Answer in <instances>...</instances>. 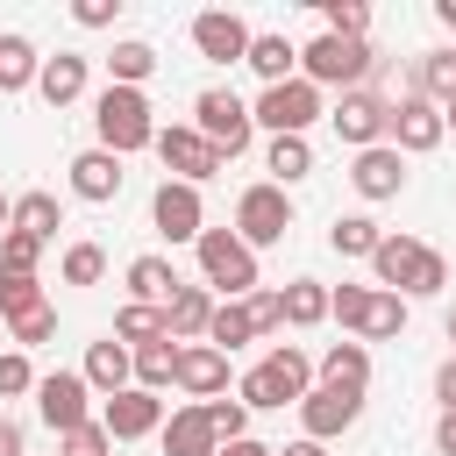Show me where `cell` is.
Instances as JSON below:
<instances>
[{
	"label": "cell",
	"instance_id": "53",
	"mask_svg": "<svg viewBox=\"0 0 456 456\" xmlns=\"http://www.w3.org/2000/svg\"><path fill=\"white\" fill-rule=\"evenodd\" d=\"M221 456H271V449H264V442H249V435H242V442H221Z\"/></svg>",
	"mask_w": 456,
	"mask_h": 456
},
{
	"label": "cell",
	"instance_id": "36",
	"mask_svg": "<svg viewBox=\"0 0 456 456\" xmlns=\"http://www.w3.org/2000/svg\"><path fill=\"white\" fill-rule=\"evenodd\" d=\"M321 36L370 43V7H363V0H321Z\"/></svg>",
	"mask_w": 456,
	"mask_h": 456
},
{
	"label": "cell",
	"instance_id": "41",
	"mask_svg": "<svg viewBox=\"0 0 456 456\" xmlns=\"http://www.w3.org/2000/svg\"><path fill=\"white\" fill-rule=\"evenodd\" d=\"M200 413H207V428H214L221 442H242V435H249V406H242V399H228V392H221V399H207Z\"/></svg>",
	"mask_w": 456,
	"mask_h": 456
},
{
	"label": "cell",
	"instance_id": "15",
	"mask_svg": "<svg viewBox=\"0 0 456 456\" xmlns=\"http://www.w3.org/2000/svg\"><path fill=\"white\" fill-rule=\"evenodd\" d=\"M356 413H363V392L314 385V392L299 399V435H306V442H335V435H349V428H356Z\"/></svg>",
	"mask_w": 456,
	"mask_h": 456
},
{
	"label": "cell",
	"instance_id": "9",
	"mask_svg": "<svg viewBox=\"0 0 456 456\" xmlns=\"http://www.w3.org/2000/svg\"><path fill=\"white\" fill-rule=\"evenodd\" d=\"M157 157H164V178H178V185H207V178H221L228 164L192 135V121H171V128H157V142H150Z\"/></svg>",
	"mask_w": 456,
	"mask_h": 456
},
{
	"label": "cell",
	"instance_id": "2",
	"mask_svg": "<svg viewBox=\"0 0 456 456\" xmlns=\"http://www.w3.org/2000/svg\"><path fill=\"white\" fill-rule=\"evenodd\" d=\"M93 135L107 157H135L157 142V114H150V93L135 86H100L93 93Z\"/></svg>",
	"mask_w": 456,
	"mask_h": 456
},
{
	"label": "cell",
	"instance_id": "1",
	"mask_svg": "<svg viewBox=\"0 0 456 456\" xmlns=\"http://www.w3.org/2000/svg\"><path fill=\"white\" fill-rule=\"evenodd\" d=\"M370 271H378V292H399V299H428L449 285V256L420 235H385L370 249Z\"/></svg>",
	"mask_w": 456,
	"mask_h": 456
},
{
	"label": "cell",
	"instance_id": "17",
	"mask_svg": "<svg viewBox=\"0 0 456 456\" xmlns=\"http://www.w3.org/2000/svg\"><path fill=\"white\" fill-rule=\"evenodd\" d=\"M178 392H185L192 406L221 399V392H228V356H221L214 342H178Z\"/></svg>",
	"mask_w": 456,
	"mask_h": 456
},
{
	"label": "cell",
	"instance_id": "13",
	"mask_svg": "<svg viewBox=\"0 0 456 456\" xmlns=\"http://www.w3.org/2000/svg\"><path fill=\"white\" fill-rule=\"evenodd\" d=\"M328 121H335V135H342L349 150H370V142H385V121H392V100H378L370 86H356V93H342V100L328 107Z\"/></svg>",
	"mask_w": 456,
	"mask_h": 456
},
{
	"label": "cell",
	"instance_id": "7",
	"mask_svg": "<svg viewBox=\"0 0 456 456\" xmlns=\"http://www.w3.org/2000/svg\"><path fill=\"white\" fill-rule=\"evenodd\" d=\"M321 114H328V107H321V86H306V78L264 86V93H256V107H249V121H256V128H271V135H306Z\"/></svg>",
	"mask_w": 456,
	"mask_h": 456
},
{
	"label": "cell",
	"instance_id": "38",
	"mask_svg": "<svg viewBox=\"0 0 456 456\" xmlns=\"http://www.w3.org/2000/svg\"><path fill=\"white\" fill-rule=\"evenodd\" d=\"M420 100H435V107H456V50H428L420 57V86H413Z\"/></svg>",
	"mask_w": 456,
	"mask_h": 456
},
{
	"label": "cell",
	"instance_id": "5",
	"mask_svg": "<svg viewBox=\"0 0 456 456\" xmlns=\"http://www.w3.org/2000/svg\"><path fill=\"white\" fill-rule=\"evenodd\" d=\"M200 278H207V292H228V299H242V292H256V249L235 235V228H200Z\"/></svg>",
	"mask_w": 456,
	"mask_h": 456
},
{
	"label": "cell",
	"instance_id": "56",
	"mask_svg": "<svg viewBox=\"0 0 456 456\" xmlns=\"http://www.w3.org/2000/svg\"><path fill=\"white\" fill-rule=\"evenodd\" d=\"M449 342H456V306H449Z\"/></svg>",
	"mask_w": 456,
	"mask_h": 456
},
{
	"label": "cell",
	"instance_id": "22",
	"mask_svg": "<svg viewBox=\"0 0 456 456\" xmlns=\"http://www.w3.org/2000/svg\"><path fill=\"white\" fill-rule=\"evenodd\" d=\"M264 86H285V78H299V43L292 36H278V28H264V36H249V57H242Z\"/></svg>",
	"mask_w": 456,
	"mask_h": 456
},
{
	"label": "cell",
	"instance_id": "42",
	"mask_svg": "<svg viewBox=\"0 0 456 456\" xmlns=\"http://www.w3.org/2000/svg\"><path fill=\"white\" fill-rule=\"evenodd\" d=\"M36 306H50V299H43V285H36V278H7V271H0V321H21V314H36Z\"/></svg>",
	"mask_w": 456,
	"mask_h": 456
},
{
	"label": "cell",
	"instance_id": "34",
	"mask_svg": "<svg viewBox=\"0 0 456 456\" xmlns=\"http://www.w3.org/2000/svg\"><path fill=\"white\" fill-rule=\"evenodd\" d=\"M378 242H385V228H378L370 214H342V221L328 228V249H335V256H363V264H370Z\"/></svg>",
	"mask_w": 456,
	"mask_h": 456
},
{
	"label": "cell",
	"instance_id": "49",
	"mask_svg": "<svg viewBox=\"0 0 456 456\" xmlns=\"http://www.w3.org/2000/svg\"><path fill=\"white\" fill-rule=\"evenodd\" d=\"M435 449H442V456H456V413H442V420H435Z\"/></svg>",
	"mask_w": 456,
	"mask_h": 456
},
{
	"label": "cell",
	"instance_id": "3",
	"mask_svg": "<svg viewBox=\"0 0 456 456\" xmlns=\"http://www.w3.org/2000/svg\"><path fill=\"white\" fill-rule=\"evenodd\" d=\"M314 392V363H306V349L299 342H278L264 363H249L242 370V385H235V399L249 406V413H271V406H299Z\"/></svg>",
	"mask_w": 456,
	"mask_h": 456
},
{
	"label": "cell",
	"instance_id": "12",
	"mask_svg": "<svg viewBox=\"0 0 456 456\" xmlns=\"http://www.w3.org/2000/svg\"><path fill=\"white\" fill-rule=\"evenodd\" d=\"M249 21L235 14V7H207V14H192V50L207 57V64H242L249 57Z\"/></svg>",
	"mask_w": 456,
	"mask_h": 456
},
{
	"label": "cell",
	"instance_id": "11",
	"mask_svg": "<svg viewBox=\"0 0 456 456\" xmlns=\"http://www.w3.org/2000/svg\"><path fill=\"white\" fill-rule=\"evenodd\" d=\"M442 107L435 100H420V93H406V100H392V121H385V142L399 150V157H428V150H442Z\"/></svg>",
	"mask_w": 456,
	"mask_h": 456
},
{
	"label": "cell",
	"instance_id": "46",
	"mask_svg": "<svg viewBox=\"0 0 456 456\" xmlns=\"http://www.w3.org/2000/svg\"><path fill=\"white\" fill-rule=\"evenodd\" d=\"M242 306H249V321H256V335H278V292H242Z\"/></svg>",
	"mask_w": 456,
	"mask_h": 456
},
{
	"label": "cell",
	"instance_id": "52",
	"mask_svg": "<svg viewBox=\"0 0 456 456\" xmlns=\"http://www.w3.org/2000/svg\"><path fill=\"white\" fill-rule=\"evenodd\" d=\"M435 21L449 28V50H456V0H435Z\"/></svg>",
	"mask_w": 456,
	"mask_h": 456
},
{
	"label": "cell",
	"instance_id": "23",
	"mask_svg": "<svg viewBox=\"0 0 456 456\" xmlns=\"http://www.w3.org/2000/svg\"><path fill=\"white\" fill-rule=\"evenodd\" d=\"M36 93H43L50 107H71V100H86V57H78V50H57V57H43V71H36Z\"/></svg>",
	"mask_w": 456,
	"mask_h": 456
},
{
	"label": "cell",
	"instance_id": "37",
	"mask_svg": "<svg viewBox=\"0 0 456 456\" xmlns=\"http://www.w3.org/2000/svg\"><path fill=\"white\" fill-rule=\"evenodd\" d=\"M150 71H157V50H150V43H135V36L114 43V57H107V86H135V93H142Z\"/></svg>",
	"mask_w": 456,
	"mask_h": 456
},
{
	"label": "cell",
	"instance_id": "27",
	"mask_svg": "<svg viewBox=\"0 0 456 456\" xmlns=\"http://www.w3.org/2000/svg\"><path fill=\"white\" fill-rule=\"evenodd\" d=\"M399 328H406V299L370 285V292H363V314H356L349 335H356V342H385V335H399Z\"/></svg>",
	"mask_w": 456,
	"mask_h": 456
},
{
	"label": "cell",
	"instance_id": "8",
	"mask_svg": "<svg viewBox=\"0 0 456 456\" xmlns=\"http://www.w3.org/2000/svg\"><path fill=\"white\" fill-rule=\"evenodd\" d=\"M235 235L249 242V249H271V242H285L292 235V192L285 185H242V200H235Z\"/></svg>",
	"mask_w": 456,
	"mask_h": 456
},
{
	"label": "cell",
	"instance_id": "28",
	"mask_svg": "<svg viewBox=\"0 0 456 456\" xmlns=\"http://www.w3.org/2000/svg\"><path fill=\"white\" fill-rule=\"evenodd\" d=\"M7 228H14V235H36V242H57V228H64V207H57V192H21Z\"/></svg>",
	"mask_w": 456,
	"mask_h": 456
},
{
	"label": "cell",
	"instance_id": "54",
	"mask_svg": "<svg viewBox=\"0 0 456 456\" xmlns=\"http://www.w3.org/2000/svg\"><path fill=\"white\" fill-rule=\"evenodd\" d=\"M7 221H14V200H7V192H0V235H7Z\"/></svg>",
	"mask_w": 456,
	"mask_h": 456
},
{
	"label": "cell",
	"instance_id": "39",
	"mask_svg": "<svg viewBox=\"0 0 456 456\" xmlns=\"http://www.w3.org/2000/svg\"><path fill=\"white\" fill-rule=\"evenodd\" d=\"M36 264H43V242L7 228V235H0V271H7V278H36Z\"/></svg>",
	"mask_w": 456,
	"mask_h": 456
},
{
	"label": "cell",
	"instance_id": "25",
	"mask_svg": "<svg viewBox=\"0 0 456 456\" xmlns=\"http://www.w3.org/2000/svg\"><path fill=\"white\" fill-rule=\"evenodd\" d=\"M328 321V285L321 278H292L278 292V328H321Z\"/></svg>",
	"mask_w": 456,
	"mask_h": 456
},
{
	"label": "cell",
	"instance_id": "26",
	"mask_svg": "<svg viewBox=\"0 0 456 456\" xmlns=\"http://www.w3.org/2000/svg\"><path fill=\"white\" fill-rule=\"evenodd\" d=\"M321 385L363 392V385H370V349H363V342H328V349H321Z\"/></svg>",
	"mask_w": 456,
	"mask_h": 456
},
{
	"label": "cell",
	"instance_id": "30",
	"mask_svg": "<svg viewBox=\"0 0 456 456\" xmlns=\"http://www.w3.org/2000/svg\"><path fill=\"white\" fill-rule=\"evenodd\" d=\"M128 370H135V385H142V392H164V385H178V342L164 335V342H142V349H128Z\"/></svg>",
	"mask_w": 456,
	"mask_h": 456
},
{
	"label": "cell",
	"instance_id": "44",
	"mask_svg": "<svg viewBox=\"0 0 456 456\" xmlns=\"http://www.w3.org/2000/svg\"><path fill=\"white\" fill-rule=\"evenodd\" d=\"M21 392H36V363H28V349H7L0 356V399H21Z\"/></svg>",
	"mask_w": 456,
	"mask_h": 456
},
{
	"label": "cell",
	"instance_id": "29",
	"mask_svg": "<svg viewBox=\"0 0 456 456\" xmlns=\"http://www.w3.org/2000/svg\"><path fill=\"white\" fill-rule=\"evenodd\" d=\"M171 292H178V271L164 256H135L128 264V299L135 306H171Z\"/></svg>",
	"mask_w": 456,
	"mask_h": 456
},
{
	"label": "cell",
	"instance_id": "40",
	"mask_svg": "<svg viewBox=\"0 0 456 456\" xmlns=\"http://www.w3.org/2000/svg\"><path fill=\"white\" fill-rule=\"evenodd\" d=\"M107 278V249L100 242H71L64 249V285H100Z\"/></svg>",
	"mask_w": 456,
	"mask_h": 456
},
{
	"label": "cell",
	"instance_id": "4",
	"mask_svg": "<svg viewBox=\"0 0 456 456\" xmlns=\"http://www.w3.org/2000/svg\"><path fill=\"white\" fill-rule=\"evenodd\" d=\"M192 135L228 164V157H242L249 150V135H256V121H249V100H235L228 86H207L200 100H192Z\"/></svg>",
	"mask_w": 456,
	"mask_h": 456
},
{
	"label": "cell",
	"instance_id": "45",
	"mask_svg": "<svg viewBox=\"0 0 456 456\" xmlns=\"http://www.w3.org/2000/svg\"><path fill=\"white\" fill-rule=\"evenodd\" d=\"M64 456H114V435H107L100 420H86V428L64 435Z\"/></svg>",
	"mask_w": 456,
	"mask_h": 456
},
{
	"label": "cell",
	"instance_id": "31",
	"mask_svg": "<svg viewBox=\"0 0 456 456\" xmlns=\"http://www.w3.org/2000/svg\"><path fill=\"white\" fill-rule=\"evenodd\" d=\"M207 342H214L221 356H235L242 342H256V321H249V306H242V299H214V321H207Z\"/></svg>",
	"mask_w": 456,
	"mask_h": 456
},
{
	"label": "cell",
	"instance_id": "24",
	"mask_svg": "<svg viewBox=\"0 0 456 456\" xmlns=\"http://www.w3.org/2000/svg\"><path fill=\"white\" fill-rule=\"evenodd\" d=\"M164 321H171V342H207L214 292H207V285H178V292H171V306H164Z\"/></svg>",
	"mask_w": 456,
	"mask_h": 456
},
{
	"label": "cell",
	"instance_id": "48",
	"mask_svg": "<svg viewBox=\"0 0 456 456\" xmlns=\"http://www.w3.org/2000/svg\"><path fill=\"white\" fill-rule=\"evenodd\" d=\"M435 399H442V413H456V356L435 363Z\"/></svg>",
	"mask_w": 456,
	"mask_h": 456
},
{
	"label": "cell",
	"instance_id": "16",
	"mask_svg": "<svg viewBox=\"0 0 456 456\" xmlns=\"http://www.w3.org/2000/svg\"><path fill=\"white\" fill-rule=\"evenodd\" d=\"M100 428H107L114 442H142V435L164 428V399L142 392V385H128V392H114V399H100Z\"/></svg>",
	"mask_w": 456,
	"mask_h": 456
},
{
	"label": "cell",
	"instance_id": "19",
	"mask_svg": "<svg viewBox=\"0 0 456 456\" xmlns=\"http://www.w3.org/2000/svg\"><path fill=\"white\" fill-rule=\"evenodd\" d=\"M121 178H128V171H121V157H107L100 142L71 157V192H78L86 207H107V200H121Z\"/></svg>",
	"mask_w": 456,
	"mask_h": 456
},
{
	"label": "cell",
	"instance_id": "6",
	"mask_svg": "<svg viewBox=\"0 0 456 456\" xmlns=\"http://www.w3.org/2000/svg\"><path fill=\"white\" fill-rule=\"evenodd\" d=\"M370 64H378V50H370V43H342V36H314V43L299 50V78H306V86H342V93H356V86L370 78Z\"/></svg>",
	"mask_w": 456,
	"mask_h": 456
},
{
	"label": "cell",
	"instance_id": "47",
	"mask_svg": "<svg viewBox=\"0 0 456 456\" xmlns=\"http://www.w3.org/2000/svg\"><path fill=\"white\" fill-rule=\"evenodd\" d=\"M114 14H121V0H78V7H71L78 28H114Z\"/></svg>",
	"mask_w": 456,
	"mask_h": 456
},
{
	"label": "cell",
	"instance_id": "10",
	"mask_svg": "<svg viewBox=\"0 0 456 456\" xmlns=\"http://www.w3.org/2000/svg\"><path fill=\"white\" fill-rule=\"evenodd\" d=\"M36 413H43L50 435H71V428L93 420V385L78 370H50V378H36Z\"/></svg>",
	"mask_w": 456,
	"mask_h": 456
},
{
	"label": "cell",
	"instance_id": "50",
	"mask_svg": "<svg viewBox=\"0 0 456 456\" xmlns=\"http://www.w3.org/2000/svg\"><path fill=\"white\" fill-rule=\"evenodd\" d=\"M271 456H328V442H306V435H299V442H285V449H271Z\"/></svg>",
	"mask_w": 456,
	"mask_h": 456
},
{
	"label": "cell",
	"instance_id": "55",
	"mask_svg": "<svg viewBox=\"0 0 456 456\" xmlns=\"http://www.w3.org/2000/svg\"><path fill=\"white\" fill-rule=\"evenodd\" d=\"M442 128H456V107H442Z\"/></svg>",
	"mask_w": 456,
	"mask_h": 456
},
{
	"label": "cell",
	"instance_id": "14",
	"mask_svg": "<svg viewBox=\"0 0 456 456\" xmlns=\"http://www.w3.org/2000/svg\"><path fill=\"white\" fill-rule=\"evenodd\" d=\"M150 221H157V235H164V242H200V228H207L200 185H178V178H164V185L150 192Z\"/></svg>",
	"mask_w": 456,
	"mask_h": 456
},
{
	"label": "cell",
	"instance_id": "32",
	"mask_svg": "<svg viewBox=\"0 0 456 456\" xmlns=\"http://www.w3.org/2000/svg\"><path fill=\"white\" fill-rule=\"evenodd\" d=\"M36 71H43L36 43L7 28V36H0V93H28V86H36Z\"/></svg>",
	"mask_w": 456,
	"mask_h": 456
},
{
	"label": "cell",
	"instance_id": "33",
	"mask_svg": "<svg viewBox=\"0 0 456 456\" xmlns=\"http://www.w3.org/2000/svg\"><path fill=\"white\" fill-rule=\"evenodd\" d=\"M264 164H271V185H299V178L314 171V142H306V135H271Z\"/></svg>",
	"mask_w": 456,
	"mask_h": 456
},
{
	"label": "cell",
	"instance_id": "43",
	"mask_svg": "<svg viewBox=\"0 0 456 456\" xmlns=\"http://www.w3.org/2000/svg\"><path fill=\"white\" fill-rule=\"evenodd\" d=\"M7 335H14V349H36V342H50V335H57V306H36V314L7 321Z\"/></svg>",
	"mask_w": 456,
	"mask_h": 456
},
{
	"label": "cell",
	"instance_id": "21",
	"mask_svg": "<svg viewBox=\"0 0 456 456\" xmlns=\"http://www.w3.org/2000/svg\"><path fill=\"white\" fill-rule=\"evenodd\" d=\"M78 378H86L100 399L128 392V385H135V370H128V342H114V335H107V342H93V349H86V363H78Z\"/></svg>",
	"mask_w": 456,
	"mask_h": 456
},
{
	"label": "cell",
	"instance_id": "35",
	"mask_svg": "<svg viewBox=\"0 0 456 456\" xmlns=\"http://www.w3.org/2000/svg\"><path fill=\"white\" fill-rule=\"evenodd\" d=\"M171 335V321H164V306H121L114 314V342H128V349H142V342H164Z\"/></svg>",
	"mask_w": 456,
	"mask_h": 456
},
{
	"label": "cell",
	"instance_id": "51",
	"mask_svg": "<svg viewBox=\"0 0 456 456\" xmlns=\"http://www.w3.org/2000/svg\"><path fill=\"white\" fill-rule=\"evenodd\" d=\"M0 456H21V428H14L7 413H0Z\"/></svg>",
	"mask_w": 456,
	"mask_h": 456
},
{
	"label": "cell",
	"instance_id": "20",
	"mask_svg": "<svg viewBox=\"0 0 456 456\" xmlns=\"http://www.w3.org/2000/svg\"><path fill=\"white\" fill-rule=\"evenodd\" d=\"M157 442H164V456H221V435L207 428L200 406H171L164 428H157Z\"/></svg>",
	"mask_w": 456,
	"mask_h": 456
},
{
	"label": "cell",
	"instance_id": "18",
	"mask_svg": "<svg viewBox=\"0 0 456 456\" xmlns=\"http://www.w3.org/2000/svg\"><path fill=\"white\" fill-rule=\"evenodd\" d=\"M349 185H356L363 200H399V192H406V157H399L392 142H370V150H356Z\"/></svg>",
	"mask_w": 456,
	"mask_h": 456
}]
</instances>
